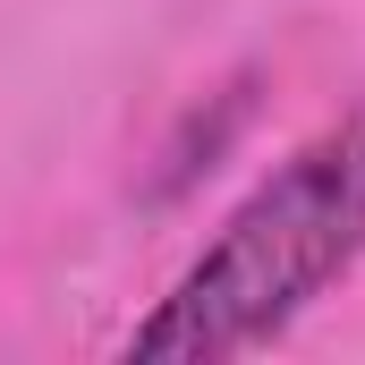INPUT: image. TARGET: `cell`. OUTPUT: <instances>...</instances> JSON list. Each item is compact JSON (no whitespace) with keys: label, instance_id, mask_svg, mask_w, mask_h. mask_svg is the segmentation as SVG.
I'll return each instance as SVG.
<instances>
[{"label":"cell","instance_id":"cell-1","mask_svg":"<svg viewBox=\"0 0 365 365\" xmlns=\"http://www.w3.org/2000/svg\"><path fill=\"white\" fill-rule=\"evenodd\" d=\"M365 255V102L306 136L255 187L204 255L170 280V297L119 340L128 365H212L280 340L331 280Z\"/></svg>","mask_w":365,"mask_h":365}]
</instances>
